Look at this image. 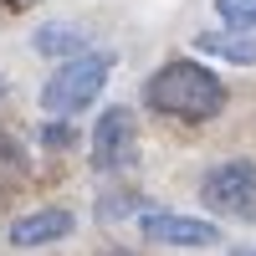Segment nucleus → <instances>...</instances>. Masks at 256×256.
Instances as JSON below:
<instances>
[{
    "label": "nucleus",
    "mask_w": 256,
    "mask_h": 256,
    "mask_svg": "<svg viewBox=\"0 0 256 256\" xmlns=\"http://www.w3.org/2000/svg\"><path fill=\"white\" fill-rule=\"evenodd\" d=\"M46 144H52V148L72 144V128H67V123H52V128H46Z\"/></svg>",
    "instance_id": "nucleus-11"
},
{
    "label": "nucleus",
    "mask_w": 256,
    "mask_h": 256,
    "mask_svg": "<svg viewBox=\"0 0 256 256\" xmlns=\"http://www.w3.org/2000/svg\"><path fill=\"white\" fill-rule=\"evenodd\" d=\"M108 72H113L108 52H88V56L62 62V67L46 77V88H41V108H46L52 118H72L82 108H92L98 92L108 88Z\"/></svg>",
    "instance_id": "nucleus-2"
},
{
    "label": "nucleus",
    "mask_w": 256,
    "mask_h": 256,
    "mask_svg": "<svg viewBox=\"0 0 256 256\" xmlns=\"http://www.w3.org/2000/svg\"><path fill=\"white\" fill-rule=\"evenodd\" d=\"M230 256H256V251H230Z\"/></svg>",
    "instance_id": "nucleus-14"
},
{
    "label": "nucleus",
    "mask_w": 256,
    "mask_h": 256,
    "mask_svg": "<svg viewBox=\"0 0 256 256\" xmlns=\"http://www.w3.org/2000/svg\"><path fill=\"white\" fill-rule=\"evenodd\" d=\"M138 236L148 246H180V251H205L220 246V226L200 220V216H174V210H154V216L138 220Z\"/></svg>",
    "instance_id": "nucleus-5"
},
{
    "label": "nucleus",
    "mask_w": 256,
    "mask_h": 256,
    "mask_svg": "<svg viewBox=\"0 0 256 256\" xmlns=\"http://www.w3.org/2000/svg\"><path fill=\"white\" fill-rule=\"evenodd\" d=\"M200 200L216 210V216H236L251 220L256 216V164L251 159H226L200 180Z\"/></svg>",
    "instance_id": "nucleus-3"
},
{
    "label": "nucleus",
    "mask_w": 256,
    "mask_h": 256,
    "mask_svg": "<svg viewBox=\"0 0 256 256\" xmlns=\"http://www.w3.org/2000/svg\"><path fill=\"white\" fill-rule=\"evenodd\" d=\"M0 102H6V77H0Z\"/></svg>",
    "instance_id": "nucleus-13"
},
{
    "label": "nucleus",
    "mask_w": 256,
    "mask_h": 256,
    "mask_svg": "<svg viewBox=\"0 0 256 256\" xmlns=\"http://www.w3.org/2000/svg\"><path fill=\"white\" fill-rule=\"evenodd\" d=\"M36 0H6V10H31Z\"/></svg>",
    "instance_id": "nucleus-12"
},
{
    "label": "nucleus",
    "mask_w": 256,
    "mask_h": 256,
    "mask_svg": "<svg viewBox=\"0 0 256 256\" xmlns=\"http://www.w3.org/2000/svg\"><path fill=\"white\" fill-rule=\"evenodd\" d=\"M148 108L164 113V118H180V123H210L226 108V88L216 72H205L200 62H164V67L148 77Z\"/></svg>",
    "instance_id": "nucleus-1"
},
{
    "label": "nucleus",
    "mask_w": 256,
    "mask_h": 256,
    "mask_svg": "<svg viewBox=\"0 0 256 256\" xmlns=\"http://www.w3.org/2000/svg\"><path fill=\"white\" fill-rule=\"evenodd\" d=\"M0 164H26V154H20V144L0 134Z\"/></svg>",
    "instance_id": "nucleus-10"
},
{
    "label": "nucleus",
    "mask_w": 256,
    "mask_h": 256,
    "mask_svg": "<svg viewBox=\"0 0 256 256\" xmlns=\"http://www.w3.org/2000/svg\"><path fill=\"white\" fill-rule=\"evenodd\" d=\"M72 226H77L72 210L41 205V210H31V216H16V220H10V246H20V251L52 246V241H62V236H72Z\"/></svg>",
    "instance_id": "nucleus-6"
},
{
    "label": "nucleus",
    "mask_w": 256,
    "mask_h": 256,
    "mask_svg": "<svg viewBox=\"0 0 256 256\" xmlns=\"http://www.w3.org/2000/svg\"><path fill=\"white\" fill-rule=\"evenodd\" d=\"M138 159V123L128 108H108L92 123V169L102 174H118Z\"/></svg>",
    "instance_id": "nucleus-4"
},
{
    "label": "nucleus",
    "mask_w": 256,
    "mask_h": 256,
    "mask_svg": "<svg viewBox=\"0 0 256 256\" xmlns=\"http://www.w3.org/2000/svg\"><path fill=\"white\" fill-rule=\"evenodd\" d=\"M195 46L205 52V56H220V62H236V67H256V41L246 36V31H200L195 36Z\"/></svg>",
    "instance_id": "nucleus-7"
},
{
    "label": "nucleus",
    "mask_w": 256,
    "mask_h": 256,
    "mask_svg": "<svg viewBox=\"0 0 256 256\" xmlns=\"http://www.w3.org/2000/svg\"><path fill=\"white\" fill-rule=\"evenodd\" d=\"M0 195H6V190H0Z\"/></svg>",
    "instance_id": "nucleus-15"
},
{
    "label": "nucleus",
    "mask_w": 256,
    "mask_h": 256,
    "mask_svg": "<svg viewBox=\"0 0 256 256\" xmlns=\"http://www.w3.org/2000/svg\"><path fill=\"white\" fill-rule=\"evenodd\" d=\"M216 10L226 26H236V31H256V0H216Z\"/></svg>",
    "instance_id": "nucleus-9"
},
{
    "label": "nucleus",
    "mask_w": 256,
    "mask_h": 256,
    "mask_svg": "<svg viewBox=\"0 0 256 256\" xmlns=\"http://www.w3.org/2000/svg\"><path fill=\"white\" fill-rule=\"evenodd\" d=\"M31 46L41 52V56H88V31L82 26H72V20H52V26H41L36 36H31Z\"/></svg>",
    "instance_id": "nucleus-8"
}]
</instances>
